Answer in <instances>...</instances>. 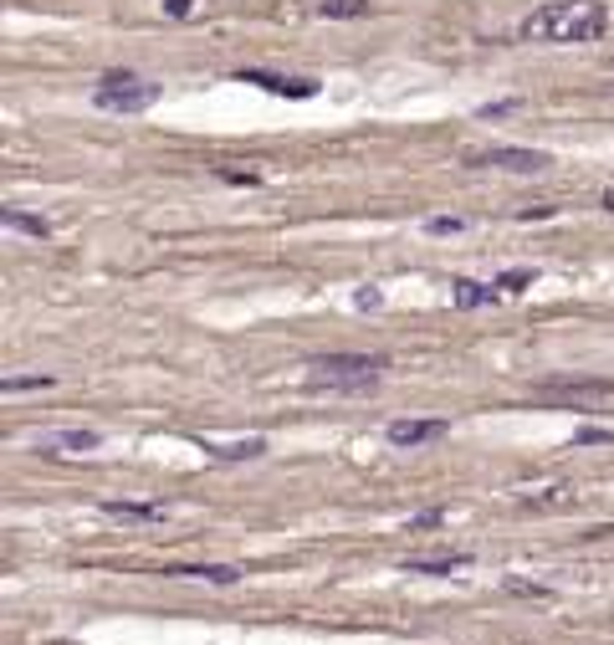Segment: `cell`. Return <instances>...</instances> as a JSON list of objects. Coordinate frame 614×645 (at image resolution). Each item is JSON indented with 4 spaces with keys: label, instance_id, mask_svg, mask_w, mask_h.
Masks as SVG:
<instances>
[{
    "label": "cell",
    "instance_id": "7c38bea8",
    "mask_svg": "<svg viewBox=\"0 0 614 645\" xmlns=\"http://www.w3.org/2000/svg\"><path fill=\"white\" fill-rule=\"evenodd\" d=\"M451 297H456V308H487L492 297H497V287H481V282H471V277H456L451 282Z\"/></svg>",
    "mask_w": 614,
    "mask_h": 645
},
{
    "label": "cell",
    "instance_id": "7a4b0ae2",
    "mask_svg": "<svg viewBox=\"0 0 614 645\" xmlns=\"http://www.w3.org/2000/svg\"><path fill=\"white\" fill-rule=\"evenodd\" d=\"M307 395H369L389 369L384 354H328L307 364Z\"/></svg>",
    "mask_w": 614,
    "mask_h": 645
},
{
    "label": "cell",
    "instance_id": "d6986e66",
    "mask_svg": "<svg viewBox=\"0 0 614 645\" xmlns=\"http://www.w3.org/2000/svg\"><path fill=\"white\" fill-rule=\"evenodd\" d=\"M446 523V507H425V512H415L410 518V533H425V528H441Z\"/></svg>",
    "mask_w": 614,
    "mask_h": 645
},
{
    "label": "cell",
    "instance_id": "9a60e30c",
    "mask_svg": "<svg viewBox=\"0 0 614 645\" xmlns=\"http://www.w3.org/2000/svg\"><path fill=\"white\" fill-rule=\"evenodd\" d=\"M57 374H11V379H0V390L6 395H26V390H52Z\"/></svg>",
    "mask_w": 614,
    "mask_h": 645
},
{
    "label": "cell",
    "instance_id": "ac0fdd59",
    "mask_svg": "<svg viewBox=\"0 0 614 645\" xmlns=\"http://www.w3.org/2000/svg\"><path fill=\"white\" fill-rule=\"evenodd\" d=\"M425 231L430 236H456V231H466V221H461V215H430Z\"/></svg>",
    "mask_w": 614,
    "mask_h": 645
},
{
    "label": "cell",
    "instance_id": "5b68a950",
    "mask_svg": "<svg viewBox=\"0 0 614 645\" xmlns=\"http://www.w3.org/2000/svg\"><path fill=\"white\" fill-rule=\"evenodd\" d=\"M446 420H389V446H400V451H415V446H430V441H441L446 436Z\"/></svg>",
    "mask_w": 614,
    "mask_h": 645
},
{
    "label": "cell",
    "instance_id": "9c48e42d",
    "mask_svg": "<svg viewBox=\"0 0 614 645\" xmlns=\"http://www.w3.org/2000/svg\"><path fill=\"white\" fill-rule=\"evenodd\" d=\"M471 564V553H441V558H405V574H456V569H466Z\"/></svg>",
    "mask_w": 614,
    "mask_h": 645
},
{
    "label": "cell",
    "instance_id": "277c9868",
    "mask_svg": "<svg viewBox=\"0 0 614 645\" xmlns=\"http://www.w3.org/2000/svg\"><path fill=\"white\" fill-rule=\"evenodd\" d=\"M466 164L471 169H512V175H538V169H548V154L543 149H471Z\"/></svg>",
    "mask_w": 614,
    "mask_h": 645
},
{
    "label": "cell",
    "instance_id": "30bf717a",
    "mask_svg": "<svg viewBox=\"0 0 614 645\" xmlns=\"http://www.w3.org/2000/svg\"><path fill=\"white\" fill-rule=\"evenodd\" d=\"M543 390H548V395H574V400H584V395H614V379H548Z\"/></svg>",
    "mask_w": 614,
    "mask_h": 645
},
{
    "label": "cell",
    "instance_id": "484cf974",
    "mask_svg": "<svg viewBox=\"0 0 614 645\" xmlns=\"http://www.w3.org/2000/svg\"><path fill=\"white\" fill-rule=\"evenodd\" d=\"M604 210H614V190H609V195H604Z\"/></svg>",
    "mask_w": 614,
    "mask_h": 645
},
{
    "label": "cell",
    "instance_id": "6da1fadb",
    "mask_svg": "<svg viewBox=\"0 0 614 645\" xmlns=\"http://www.w3.org/2000/svg\"><path fill=\"white\" fill-rule=\"evenodd\" d=\"M604 31H609V11L599 0H558V6H543L517 26L522 41H553V47H563V41H599Z\"/></svg>",
    "mask_w": 614,
    "mask_h": 645
},
{
    "label": "cell",
    "instance_id": "e0dca14e",
    "mask_svg": "<svg viewBox=\"0 0 614 645\" xmlns=\"http://www.w3.org/2000/svg\"><path fill=\"white\" fill-rule=\"evenodd\" d=\"M533 277H538L533 267H512V272L497 277V287H502V292H522V287H533Z\"/></svg>",
    "mask_w": 614,
    "mask_h": 645
},
{
    "label": "cell",
    "instance_id": "5bb4252c",
    "mask_svg": "<svg viewBox=\"0 0 614 645\" xmlns=\"http://www.w3.org/2000/svg\"><path fill=\"white\" fill-rule=\"evenodd\" d=\"M169 579H210V584H236L241 579V569H231V564H200V569H164Z\"/></svg>",
    "mask_w": 614,
    "mask_h": 645
},
{
    "label": "cell",
    "instance_id": "ba28073f",
    "mask_svg": "<svg viewBox=\"0 0 614 645\" xmlns=\"http://www.w3.org/2000/svg\"><path fill=\"white\" fill-rule=\"evenodd\" d=\"M200 451L205 456H215V461H256V456H267V441H261V436H246V441H205L200 436Z\"/></svg>",
    "mask_w": 614,
    "mask_h": 645
},
{
    "label": "cell",
    "instance_id": "cb8c5ba5",
    "mask_svg": "<svg viewBox=\"0 0 614 645\" xmlns=\"http://www.w3.org/2000/svg\"><path fill=\"white\" fill-rule=\"evenodd\" d=\"M190 6H195V0H169V6H164V11H169L174 21H180V16H190Z\"/></svg>",
    "mask_w": 614,
    "mask_h": 645
},
{
    "label": "cell",
    "instance_id": "2e32d148",
    "mask_svg": "<svg viewBox=\"0 0 614 645\" xmlns=\"http://www.w3.org/2000/svg\"><path fill=\"white\" fill-rule=\"evenodd\" d=\"M318 11H323L328 21H354V16L369 11V0H318Z\"/></svg>",
    "mask_w": 614,
    "mask_h": 645
},
{
    "label": "cell",
    "instance_id": "52a82bcc",
    "mask_svg": "<svg viewBox=\"0 0 614 645\" xmlns=\"http://www.w3.org/2000/svg\"><path fill=\"white\" fill-rule=\"evenodd\" d=\"M103 436L98 430H41L36 436V451H47V456H72V451H98Z\"/></svg>",
    "mask_w": 614,
    "mask_h": 645
},
{
    "label": "cell",
    "instance_id": "8992f818",
    "mask_svg": "<svg viewBox=\"0 0 614 645\" xmlns=\"http://www.w3.org/2000/svg\"><path fill=\"white\" fill-rule=\"evenodd\" d=\"M236 82L267 88V93H277V98H313V93H318V82H313V77H277V72H256V67H246Z\"/></svg>",
    "mask_w": 614,
    "mask_h": 645
},
{
    "label": "cell",
    "instance_id": "ffe728a7",
    "mask_svg": "<svg viewBox=\"0 0 614 645\" xmlns=\"http://www.w3.org/2000/svg\"><path fill=\"white\" fill-rule=\"evenodd\" d=\"M579 446H614V430H599V425H584L579 436H574Z\"/></svg>",
    "mask_w": 614,
    "mask_h": 645
},
{
    "label": "cell",
    "instance_id": "3957f363",
    "mask_svg": "<svg viewBox=\"0 0 614 645\" xmlns=\"http://www.w3.org/2000/svg\"><path fill=\"white\" fill-rule=\"evenodd\" d=\"M93 103H98L103 113H149V108L159 103V82H144V77H134V72H108V77L98 82Z\"/></svg>",
    "mask_w": 614,
    "mask_h": 645
},
{
    "label": "cell",
    "instance_id": "d4e9b609",
    "mask_svg": "<svg viewBox=\"0 0 614 645\" xmlns=\"http://www.w3.org/2000/svg\"><path fill=\"white\" fill-rule=\"evenodd\" d=\"M221 180H231V185H256V175H241V169H221Z\"/></svg>",
    "mask_w": 614,
    "mask_h": 645
},
{
    "label": "cell",
    "instance_id": "7402d4cb",
    "mask_svg": "<svg viewBox=\"0 0 614 645\" xmlns=\"http://www.w3.org/2000/svg\"><path fill=\"white\" fill-rule=\"evenodd\" d=\"M354 308H364V313H369V308H384V297H379L374 287H364V292L354 297Z\"/></svg>",
    "mask_w": 614,
    "mask_h": 645
},
{
    "label": "cell",
    "instance_id": "8fae6325",
    "mask_svg": "<svg viewBox=\"0 0 614 645\" xmlns=\"http://www.w3.org/2000/svg\"><path fill=\"white\" fill-rule=\"evenodd\" d=\"M0 226H6V231H21V236H36V241L52 236V221H41V215H26V210H16V205L0 210Z\"/></svg>",
    "mask_w": 614,
    "mask_h": 645
},
{
    "label": "cell",
    "instance_id": "4fadbf2b",
    "mask_svg": "<svg viewBox=\"0 0 614 645\" xmlns=\"http://www.w3.org/2000/svg\"><path fill=\"white\" fill-rule=\"evenodd\" d=\"M108 518H123V523H154L164 518V507L159 502H103Z\"/></svg>",
    "mask_w": 614,
    "mask_h": 645
},
{
    "label": "cell",
    "instance_id": "603a6c76",
    "mask_svg": "<svg viewBox=\"0 0 614 645\" xmlns=\"http://www.w3.org/2000/svg\"><path fill=\"white\" fill-rule=\"evenodd\" d=\"M512 108H522L517 98L512 103H487V108H481V118H502V113H512Z\"/></svg>",
    "mask_w": 614,
    "mask_h": 645
},
{
    "label": "cell",
    "instance_id": "44dd1931",
    "mask_svg": "<svg viewBox=\"0 0 614 645\" xmlns=\"http://www.w3.org/2000/svg\"><path fill=\"white\" fill-rule=\"evenodd\" d=\"M507 589H512V594H522V599H553V589H543V584H522V579H512Z\"/></svg>",
    "mask_w": 614,
    "mask_h": 645
},
{
    "label": "cell",
    "instance_id": "4316f807",
    "mask_svg": "<svg viewBox=\"0 0 614 645\" xmlns=\"http://www.w3.org/2000/svg\"><path fill=\"white\" fill-rule=\"evenodd\" d=\"M609 93H614V88H609Z\"/></svg>",
    "mask_w": 614,
    "mask_h": 645
}]
</instances>
